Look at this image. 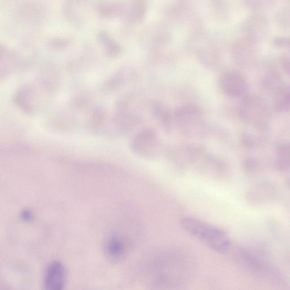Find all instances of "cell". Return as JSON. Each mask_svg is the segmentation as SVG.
Segmentation results:
<instances>
[{
  "label": "cell",
  "mask_w": 290,
  "mask_h": 290,
  "mask_svg": "<svg viewBox=\"0 0 290 290\" xmlns=\"http://www.w3.org/2000/svg\"><path fill=\"white\" fill-rule=\"evenodd\" d=\"M105 250L110 259L120 260L122 259L126 252V243L122 236L117 234H113L107 239Z\"/></svg>",
  "instance_id": "cell-7"
},
{
  "label": "cell",
  "mask_w": 290,
  "mask_h": 290,
  "mask_svg": "<svg viewBox=\"0 0 290 290\" xmlns=\"http://www.w3.org/2000/svg\"><path fill=\"white\" fill-rule=\"evenodd\" d=\"M182 228L211 249L218 253L226 252L231 242L224 231L213 224L193 217H184L181 220Z\"/></svg>",
  "instance_id": "cell-1"
},
{
  "label": "cell",
  "mask_w": 290,
  "mask_h": 290,
  "mask_svg": "<svg viewBox=\"0 0 290 290\" xmlns=\"http://www.w3.org/2000/svg\"><path fill=\"white\" fill-rule=\"evenodd\" d=\"M264 75L263 84L266 85L267 88L275 89L276 91L279 88L281 87L282 85H279L281 81L278 73L270 71V72L265 73Z\"/></svg>",
  "instance_id": "cell-11"
},
{
  "label": "cell",
  "mask_w": 290,
  "mask_h": 290,
  "mask_svg": "<svg viewBox=\"0 0 290 290\" xmlns=\"http://www.w3.org/2000/svg\"><path fill=\"white\" fill-rule=\"evenodd\" d=\"M101 42L105 45L106 54L110 57L117 56L121 52L120 46L111 39L106 33H102L99 36Z\"/></svg>",
  "instance_id": "cell-10"
},
{
  "label": "cell",
  "mask_w": 290,
  "mask_h": 290,
  "mask_svg": "<svg viewBox=\"0 0 290 290\" xmlns=\"http://www.w3.org/2000/svg\"><path fill=\"white\" fill-rule=\"evenodd\" d=\"M239 114L245 124L261 130L267 128L271 119L269 106L256 95L245 96L240 105Z\"/></svg>",
  "instance_id": "cell-2"
},
{
  "label": "cell",
  "mask_w": 290,
  "mask_h": 290,
  "mask_svg": "<svg viewBox=\"0 0 290 290\" xmlns=\"http://www.w3.org/2000/svg\"><path fill=\"white\" fill-rule=\"evenodd\" d=\"M273 104L274 109L280 113L289 112L290 107V92L289 86H281L275 91Z\"/></svg>",
  "instance_id": "cell-8"
},
{
  "label": "cell",
  "mask_w": 290,
  "mask_h": 290,
  "mask_svg": "<svg viewBox=\"0 0 290 290\" xmlns=\"http://www.w3.org/2000/svg\"><path fill=\"white\" fill-rule=\"evenodd\" d=\"M219 86L224 95L232 98L244 95L248 89V84L244 76L235 70L225 71L222 73Z\"/></svg>",
  "instance_id": "cell-4"
},
{
  "label": "cell",
  "mask_w": 290,
  "mask_h": 290,
  "mask_svg": "<svg viewBox=\"0 0 290 290\" xmlns=\"http://www.w3.org/2000/svg\"><path fill=\"white\" fill-rule=\"evenodd\" d=\"M290 146L282 144L277 149V162L281 170H288L290 166Z\"/></svg>",
  "instance_id": "cell-9"
},
{
  "label": "cell",
  "mask_w": 290,
  "mask_h": 290,
  "mask_svg": "<svg viewBox=\"0 0 290 290\" xmlns=\"http://www.w3.org/2000/svg\"><path fill=\"white\" fill-rule=\"evenodd\" d=\"M21 217L24 221L31 222L34 219V214L30 210L24 209L21 212Z\"/></svg>",
  "instance_id": "cell-16"
},
{
  "label": "cell",
  "mask_w": 290,
  "mask_h": 290,
  "mask_svg": "<svg viewBox=\"0 0 290 290\" xmlns=\"http://www.w3.org/2000/svg\"><path fill=\"white\" fill-rule=\"evenodd\" d=\"M155 107V112L157 119L163 125H166L169 124L171 121L169 112L162 106L156 105Z\"/></svg>",
  "instance_id": "cell-13"
},
{
  "label": "cell",
  "mask_w": 290,
  "mask_h": 290,
  "mask_svg": "<svg viewBox=\"0 0 290 290\" xmlns=\"http://www.w3.org/2000/svg\"><path fill=\"white\" fill-rule=\"evenodd\" d=\"M174 120L184 134L191 137H201L206 134L207 124L204 114L198 107L192 105L179 107Z\"/></svg>",
  "instance_id": "cell-3"
},
{
  "label": "cell",
  "mask_w": 290,
  "mask_h": 290,
  "mask_svg": "<svg viewBox=\"0 0 290 290\" xmlns=\"http://www.w3.org/2000/svg\"><path fill=\"white\" fill-rule=\"evenodd\" d=\"M123 85V80L120 76H114L106 81L104 89L107 91H112Z\"/></svg>",
  "instance_id": "cell-14"
},
{
  "label": "cell",
  "mask_w": 290,
  "mask_h": 290,
  "mask_svg": "<svg viewBox=\"0 0 290 290\" xmlns=\"http://www.w3.org/2000/svg\"><path fill=\"white\" fill-rule=\"evenodd\" d=\"M159 144L156 132L152 129H146L135 135L132 141V148L139 155L149 156L158 150Z\"/></svg>",
  "instance_id": "cell-5"
},
{
  "label": "cell",
  "mask_w": 290,
  "mask_h": 290,
  "mask_svg": "<svg viewBox=\"0 0 290 290\" xmlns=\"http://www.w3.org/2000/svg\"><path fill=\"white\" fill-rule=\"evenodd\" d=\"M117 9V7L114 5L105 3V4H103L101 6L100 11H101L102 15L107 17L112 15L114 13H116L118 10Z\"/></svg>",
  "instance_id": "cell-15"
},
{
  "label": "cell",
  "mask_w": 290,
  "mask_h": 290,
  "mask_svg": "<svg viewBox=\"0 0 290 290\" xmlns=\"http://www.w3.org/2000/svg\"><path fill=\"white\" fill-rule=\"evenodd\" d=\"M66 282V271L64 265L55 261L46 268L45 277V286L48 290H61L64 288Z\"/></svg>",
  "instance_id": "cell-6"
},
{
  "label": "cell",
  "mask_w": 290,
  "mask_h": 290,
  "mask_svg": "<svg viewBox=\"0 0 290 290\" xmlns=\"http://www.w3.org/2000/svg\"><path fill=\"white\" fill-rule=\"evenodd\" d=\"M242 143L246 147H252L255 144V139L251 135L245 134L243 136Z\"/></svg>",
  "instance_id": "cell-17"
},
{
  "label": "cell",
  "mask_w": 290,
  "mask_h": 290,
  "mask_svg": "<svg viewBox=\"0 0 290 290\" xmlns=\"http://www.w3.org/2000/svg\"><path fill=\"white\" fill-rule=\"evenodd\" d=\"M146 12L145 0H136L134 8L131 12V18L134 21H139L144 17Z\"/></svg>",
  "instance_id": "cell-12"
}]
</instances>
